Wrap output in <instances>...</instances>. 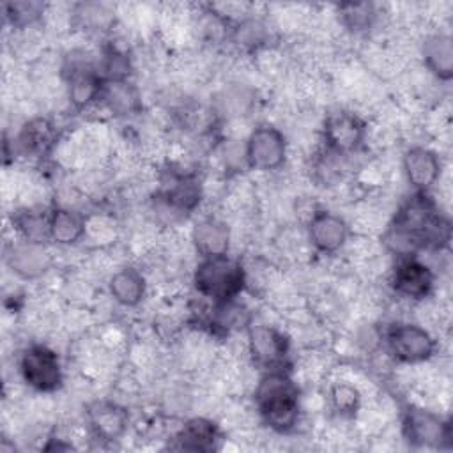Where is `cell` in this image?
Masks as SVG:
<instances>
[{"instance_id": "6da1fadb", "label": "cell", "mask_w": 453, "mask_h": 453, "mask_svg": "<svg viewBox=\"0 0 453 453\" xmlns=\"http://www.w3.org/2000/svg\"><path fill=\"white\" fill-rule=\"evenodd\" d=\"M451 237L449 221L437 211L426 193L416 191L396 211L384 241L400 258L412 257L419 248L441 250Z\"/></svg>"}, {"instance_id": "7a4b0ae2", "label": "cell", "mask_w": 453, "mask_h": 453, "mask_svg": "<svg viewBox=\"0 0 453 453\" xmlns=\"http://www.w3.org/2000/svg\"><path fill=\"white\" fill-rule=\"evenodd\" d=\"M255 405L271 430L287 434L299 419V389L281 368L267 370L255 388Z\"/></svg>"}, {"instance_id": "3957f363", "label": "cell", "mask_w": 453, "mask_h": 453, "mask_svg": "<svg viewBox=\"0 0 453 453\" xmlns=\"http://www.w3.org/2000/svg\"><path fill=\"white\" fill-rule=\"evenodd\" d=\"M193 283L200 296L212 303H226L235 301V297L244 290L246 274L242 265L226 253L202 257L195 267Z\"/></svg>"}, {"instance_id": "277c9868", "label": "cell", "mask_w": 453, "mask_h": 453, "mask_svg": "<svg viewBox=\"0 0 453 453\" xmlns=\"http://www.w3.org/2000/svg\"><path fill=\"white\" fill-rule=\"evenodd\" d=\"M19 373L23 380L39 393L57 391L64 379L58 354L42 343H32L21 352Z\"/></svg>"}, {"instance_id": "5b68a950", "label": "cell", "mask_w": 453, "mask_h": 453, "mask_svg": "<svg viewBox=\"0 0 453 453\" xmlns=\"http://www.w3.org/2000/svg\"><path fill=\"white\" fill-rule=\"evenodd\" d=\"M244 157L246 166L257 172H273L280 168L287 157L285 134L271 124L255 127L244 142Z\"/></svg>"}, {"instance_id": "8992f818", "label": "cell", "mask_w": 453, "mask_h": 453, "mask_svg": "<svg viewBox=\"0 0 453 453\" xmlns=\"http://www.w3.org/2000/svg\"><path fill=\"white\" fill-rule=\"evenodd\" d=\"M386 345L395 359L416 365L428 361L435 352L434 336L412 322H396L386 331Z\"/></svg>"}, {"instance_id": "52a82bcc", "label": "cell", "mask_w": 453, "mask_h": 453, "mask_svg": "<svg viewBox=\"0 0 453 453\" xmlns=\"http://www.w3.org/2000/svg\"><path fill=\"white\" fill-rule=\"evenodd\" d=\"M64 74L67 83V97L76 110H83L101 99L104 78L103 74H99V71L87 55L71 57V62L65 65Z\"/></svg>"}, {"instance_id": "ba28073f", "label": "cell", "mask_w": 453, "mask_h": 453, "mask_svg": "<svg viewBox=\"0 0 453 453\" xmlns=\"http://www.w3.org/2000/svg\"><path fill=\"white\" fill-rule=\"evenodd\" d=\"M403 437L414 446L439 448L451 437L449 421H444L432 411L409 405L402 414Z\"/></svg>"}, {"instance_id": "9c48e42d", "label": "cell", "mask_w": 453, "mask_h": 453, "mask_svg": "<svg viewBox=\"0 0 453 453\" xmlns=\"http://www.w3.org/2000/svg\"><path fill=\"white\" fill-rule=\"evenodd\" d=\"M324 143L326 150L347 156L357 150L365 140L366 126L361 117L352 111H334L324 120Z\"/></svg>"}, {"instance_id": "30bf717a", "label": "cell", "mask_w": 453, "mask_h": 453, "mask_svg": "<svg viewBox=\"0 0 453 453\" xmlns=\"http://www.w3.org/2000/svg\"><path fill=\"white\" fill-rule=\"evenodd\" d=\"M202 196L200 180L179 170H170L161 179V189L157 193V202L172 216H180L191 212Z\"/></svg>"}, {"instance_id": "8fae6325", "label": "cell", "mask_w": 453, "mask_h": 453, "mask_svg": "<svg viewBox=\"0 0 453 453\" xmlns=\"http://www.w3.org/2000/svg\"><path fill=\"white\" fill-rule=\"evenodd\" d=\"M248 349L257 365L265 370L281 368L287 354V338L267 324H250L248 326Z\"/></svg>"}, {"instance_id": "7c38bea8", "label": "cell", "mask_w": 453, "mask_h": 453, "mask_svg": "<svg viewBox=\"0 0 453 453\" xmlns=\"http://www.w3.org/2000/svg\"><path fill=\"white\" fill-rule=\"evenodd\" d=\"M391 287L405 299L421 301L428 297L434 288V273L416 257H403L393 271Z\"/></svg>"}, {"instance_id": "4fadbf2b", "label": "cell", "mask_w": 453, "mask_h": 453, "mask_svg": "<svg viewBox=\"0 0 453 453\" xmlns=\"http://www.w3.org/2000/svg\"><path fill=\"white\" fill-rule=\"evenodd\" d=\"M308 239L320 253H336L349 239V225L331 211H315L308 221Z\"/></svg>"}, {"instance_id": "5bb4252c", "label": "cell", "mask_w": 453, "mask_h": 453, "mask_svg": "<svg viewBox=\"0 0 453 453\" xmlns=\"http://www.w3.org/2000/svg\"><path fill=\"white\" fill-rule=\"evenodd\" d=\"M5 262L19 278L35 280L48 271L51 258L42 242L21 239L9 246L5 251Z\"/></svg>"}, {"instance_id": "9a60e30c", "label": "cell", "mask_w": 453, "mask_h": 453, "mask_svg": "<svg viewBox=\"0 0 453 453\" xmlns=\"http://www.w3.org/2000/svg\"><path fill=\"white\" fill-rule=\"evenodd\" d=\"M402 165L407 182L419 193H426L441 175L439 156L428 147H411L403 154Z\"/></svg>"}, {"instance_id": "2e32d148", "label": "cell", "mask_w": 453, "mask_h": 453, "mask_svg": "<svg viewBox=\"0 0 453 453\" xmlns=\"http://www.w3.org/2000/svg\"><path fill=\"white\" fill-rule=\"evenodd\" d=\"M87 414H88V423L92 432L96 434V437L103 441H115L126 432L127 412L113 402H106V400L94 402L88 407Z\"/></svg>"}, {"instance_id": "e0dca14e", "label": "cell", "mask_w": 453, "mask_h": 453, "mask_svg": "<svg viewBox=\"0 0 453 453\" xmlns=\"http://www.w3.org/2000/svg\"><path fill=\"white\" fill-rule=\"evenodd\" d=\"M191 241L200 257L225 255L230 246V230L225 221L218 218H205L193 226Z\"/></svg>"}, {"instance_id": "ac0fdd59", "label": "cell", "mask_w": 453, "mask_h": 453, "mask_svg": "<svg viewBox=\"0 0 453 453\" xmlns=\"http://www.w3.org/2000/svg\"><path fill=\"white\" fill-rule=\"evenodd\" d=\"M175 442L179 449L207 453L219 448L221 432L218 425H214L211 419L195 418L179 430V434L175 435Z\"/></svg>"}, {"instance_id": "d6986e66", "label": "cell", "mask_w": 453, "mask_h": 453, "mask_svg": "<svg viewBox=\"0 0 453 453\" xmlns=\"http://www.w3.org/2000/svg\"><path fill=\"white\" fill-rule=\"evenodd\" d=\"M423 60L426 69L442 81L451 80L453 76V48H451V37L444 32L432 34L425 39L423 48Z\"/></svg>"}, {"instance_id": "ffe728a7", "label": "cell", "mask_w": 453, "mask_h": 453, "mask_svg": "<svg viewBox=\"0 0 453 453\" xmlns=\"http://www.w3.org/2000/svg\"><path fill=\"white\" fill-rule=\"evenodd\" d=\"M111 297L126 308L138 306L145 297V278L143 274L134 267H124L113 273L108 283Z\"/></svg>"}, {"instance_id": "44dd1931", "label": "cell", "mask_w": 453, "mask_h": 453, "mask_svg": "<svg viewBox=\"0 0 453 453\" xmlns=\"http://www.w3.org/2000/svg\"><path fill=\"white\" fill-rule=\"evenodd\" d=\"M115 115H131L140 110V94L129 80H104L101 99Z\"/></svg>"}, {"instance_id": "7402d4cb", "label": "cell", "mask_w": 453, "mask_h": 453, "mask_svg": "<svg viewBox=\"0 0 453 453\" xmlns=\"http://www.w3.org/2000/svg\"><path fill=\"white\" fill-rule=\"evenodd\" d=\"M85 218L67 207H58L50 212V239L67 246L78 242L85 235Z\"/></svg>"}, {"instance_id": "603a6c76", "label": "cell", "mask_w": 453, "mask_h": 453, "mask_svg": "<svg viewBox=\"0 0 453 453\" xmlns=\"http://www.w3.org/2000/svg\"><path fill=\"white\" fill-rule=\"evenodd\" d=\"M12 225L25 241L32 242H42L50 239V212L28 207L21 209L12 216Z\"/></svg>"}, {"instance_id": "cb8c5ba5", "label": "cell", "mask_w": 453, "mask_h": 453, "mask_svg": "<svg viewBox=\"0 0 453 453\" xmlns=\"http://www.w3.org/2000/svg\"><path fill=\"white\" fill-rule=\"evenodd\" d=\"M51 143H53V129H51V124L44 119L30 120L18 136V145L27 154L46 152Z\"/></svg>"}, {"instance_id": "d4e9b609", "label": "cell", "mask_w": 453, "mask_h": 453, "mask_svg": "<svg viewBox=\"0 0 453 453\" xmlns=\"http://www.w3.org/2000/svg\"><path fill=\"white\" fill-rule=\"evenodd\" d=\"M338 14H340V21L342 25L354 32V34H361L372 28V25L377 19V11L373 4L368 2H359V4H342L338 7Z\"/></svg>"}, {"instance_id": "484cf974", "label": "cell", "mask_w": 453, "mask_h": 453, "mask_svg": "<svg viewBox=\"0 0 453 453\" xmlns=\"http://www.w3.org/2000/svg\"><path fill=\"white\" fill-rule=\"evenodd\" d=\"M44 7L39 2H7L4 4L5 19L18 28H25L39 19Z\"/></svg>"}, {"instance_id": "4316f807", "label": "cell", "mask_w": 453, "mask_h": 453, "mask_svg": "<svg viewBox=\"0 0 453 453\" xmlns=\"http://www.w3.org/2000/svg\"><path fill=\"white\" fill-rule=\"evenodd\" d=\"M359 391L347 384V382H338L331 389V403L340 414H354L359 409Z\"/></svg>"}, {"instance_id": "83f0119b", "label": "cell", "mask_w": 453, "mask_h": 453, "mask_svg": "<svg viewBox=\"0 0 453 453\" xmlns=\"http://www.w3.org/2000/svg\"><path fill=\"white\" fill-rule=\"evenodd\" d=\"M264 39L262 25L258 21H244L237 27V41L242 44H258Z\"/></svg>"}]
</instances>
